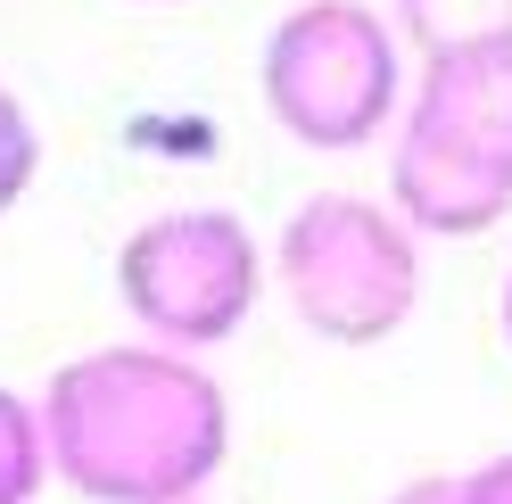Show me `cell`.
Instances as JSON below:
<instances>
[{
	"mask_svg": "<svg viewBox=\"0 0 512 504\" xmlns=\"http://www.w3.org/2000/svg\"><path fill=\"white\" fill-rule=\"evenodd\" d=\"M397 133L430 141L438 157H455V166L512 191V34L422 58V83H413Z\"/></svg>",
	"mask_w": 512,
	"mask_h": 504,
	"instance_id": "obj_5",
	"label": "cell"
},
{
	"mask_svg": "<svg viewBox=\"0 0 512 504\" xmlns=\"http://www.w3.org/2000/svg\"><path fill=\"white\" fill-rule=\"evenodd\" d=\"M34 174H42V133H34V116H25V100L0 83V215L34 191Z\"/></svg>",
	"mask_w": 512,
	"mask_h": 504,
	"instance_id": "obj_9",
	"label": "cell"
},
{
	"mask_svg": "<svg viewBox=\"0 0 512 504\" xmlns=\"http://www.w3.org/2000/svg\"><path fill=\"white\" fill-rule=\"evenodd\" d=\"M265 248L232 207H166L149 224L124 232L116 248V298L141 323L149 348L207 356L223 339H240V323L265 298Z\"/></svg>",
	"mask_w": 512,
	"mask_h": 504,
	"instance_id": "obj_4",
	"label": "cell"
},
{
	"mask_svg": "<svg viewBox=\"0 0 512 504\" xmlns=\"http://www.w3.org/2000/svg\"><path fill=\"white\" fill-rule=\"evenodd\" d=\"M389 504H471V480L463 471H422V480H405Z\"/></svg>",
	"mask_w": 512,
	"mask_h": 504,
	"instance_id": "obj_10",
	"label": "cell"
},
{
	"mask_svg": "<svg viewBox=\"0 0 512 504\" xmlns=\"http://www.w3.org/2000/svg\"><path fill=\"white\" fill-rule=\"evenodd\" d=\"M389 207L422 240H479V232H496L512 215V191L488 182V174H471V166H455V157H438L430 141L397 133L389 141Z\"/></svg>",
	"mask_w": 512,
	"mask_h": 504,
	"instance_id": "obj_6",
	"label": "cell"
},
{
	"mask_svg": "<svg viewBox=\"0 0 512 504\" xmlns=\"http://www.w3.org/2000/svg\"><path fill=\"white\" fill-rule=\"evenodd\" d=\"M397 25L364 0H298L265 34V108L298 149H364L397 124Z\"/></svg>",
	"mask_w": 512,
	"mask_h": 504,
	"instance_id": "obj_3",
	"label": "cell"
},
{
	"mask_svg": "<svg viewBox=\"0 0 512 504\" xmlns=\"http://www.w3.org/2000/svg\"><path fill=\"white\" fill-rule=\"evenodd\" d=\"M273 281L314 339L380 348L422 306V232L389 199L314 191L273 240Z\"/></svg>",
	"mask_w": 512,
	"mask_h": 504,
	"instance_id": "obj_2",
	"label": "cell"
},
{
	"mask_svg": "<svg viewBox=\"0 0 512 504\" xmlns=\"http://www.w3.org/2000/svg\"><path fill=\"white\" fill-rule=\"evenodd\" d=\"M463 480H471V504H512V455H488V463H471Z\"/></svg>",
	"mask_w": 512,
	"mask_h": 504,
	"instance_id": "obj_11",
	"label": "cell"
},
{
	"mask_svg": "<svg viewBox=\"0 0 512 504\" xmlns=\"http://www.w3.org/2000/svg\"><path fill=\"white\" fill-rule=\"evenodd\" d=\"M504 339H512V273H504Z\"/></svg>",
	"mask_w": 512,
	"mask_h": 504,
	"instance_id": "obj_12",
	"label": "cell"
},
{
	"mask_svg": "<svg viewBox=\"0 0 512 504\" xmlns=\"http://www.w3.org/2000/svg\"><path fill=\"white\" fill-rule=\"evenodd\" d=\"M397 25L422 42V58H446V50H471V42H504L512 0H397Z\"/></svg>",
	"mask_w": 512,
	"mask_h": 504,
	"instance_id": "obj_8",
	"label": "cell"
},
{
	"mask_svg": "<svg viewBox=\"0 0 512 504\" xmlns=\"http://www.w3.org/2000/svg\"><path fill=\"white\" fill-rule=\"evenodd\" d=\"M50 471L83 504H182L207 496L232 455V397L199 356L149 348H91L42 381Z\"/></svg>",
	"mask_w": 512,
	"mask_h": 504,
	"instance_id": "obj_1",
	"label": "cell"
},
{
	"mask_svg": "<svg viewBox=\"0 0 512 504\" xmlns=\"http://www.w3.org/2000/svg\"><path fill=\"white\" fill-rule=\"evenodd\" d=\"M182 504H207V496H182Z\"/></svg>",
	"mask_w": 512,
	"mask_h": 504,
	"instance_id": "obj_13",
	"label": "cell"
},
{
	"mask_svg": "<svg viewBox=\"0 0 512 504\" xmlns=\"http://www.w3.org/2000/svg\"><path fill=\"white\" fill-rule=\"evenodd\" d=\"M58 480L50 471V430H42V397L0 389V504H34Z\"/></svg>",
	"mask_w": 512,
	"mask_h": 504,
	"instance_id": "obj_7",
	"label": "cell"
}]
</instances>
